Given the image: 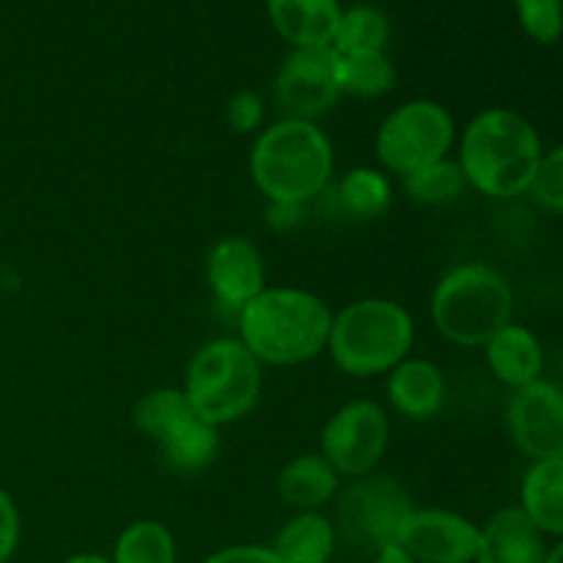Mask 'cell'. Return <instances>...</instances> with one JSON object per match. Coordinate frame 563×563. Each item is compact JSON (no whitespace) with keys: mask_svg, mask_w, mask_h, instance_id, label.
I'll return each instance as SVG.
<instances>
[{"mask_svg":"<svg viewBox=\"0 0 563 563\" xmlns=\"http://www.w3.org/2000/svg\"><path fill=\"white\" fill-rule=\"evenodd\" d=\"M236 339L262 366H300L328 350L333 311L308 289L267 286L236 313Z\"/></svg>","mask_w":563,"mask_h":563,"instance_id":"obj_1","label":"cell"},{"mask_svg":"<svg viewBox=\"0 0 563 563\" xmlns=\"http://www.w3.org/2000/svg\"><path fill=\"white\" fill-rule=\"evenodd\" d=\"M542 141L526 115L487 108L473 115L460 137V163L467 187L489 198H515L531 190L542 163Z\"/></svg>","mask_w":563,"mask_h":563,"instance_id":"obj_2","label":"cell"},{"mask_svg":"<svg viewBox=\"0 0 563 563\" xmlns=\"http://www.w3.org/2000/svg\"><path fill=\"white\" fill-rule=\"evenodd\" d=\"M247 165L253 185L269 203L306 207L328 190L335 154L317 121L278 119L258 132Z\"/></svg>","mask_w":563,"mask_h":563,"instance_id":"obj_3","label":"cell"},{"mask_svg":"<svg viewBox=\"0 0 563 563\" xmlns=\"http://www.w3.org/2000/svg\"><path fill=\"white\" fill-rule=\"evenodd\" d=\"M416 324L401 302L363 297L333 313L328 352L350 377H379L410 357Z\"/></svg>","mask_w":563,"mask_h":563,"instance_id":"obj_4","label":"cell"},{"mask_svg":"<svg viewBox=\"0 0 563 563\" xmlns=\"http://www.w3.org/2000/svg\"><path fill=\"white\" fill-rule=\"evenodd\" d=\"M515 295L498 269L482 262L451 267L432 291V322L456 346H484L511 322Z\"/></svg>","mask_w":563,"mask_h":563,"instance_id":"obj_5","label":"cell"},{"mask_svg":"<svg viewBox=\"0 0 563 563\" xmlns=\"http://www.w3.org/2000/svg\"><path fill=\"white\" fill-rule=\"evenodd\" d=\"M185 396L212 427H225L256 407L262 396V363L240 339L207 341L187 363Z\"/></svg>","mask_w":563,"mask_h":563,"instance_id":"obj_6","label":"cell"},{"mask_svg":"<svg viewBox=\"0 0 563 563\" xmlns=\"http://www.w3.org/2000/svg\"><path fill=\"white\" fill-rule=\"evenodd\" d=\"M132 427L152 440L165 465L179 473L207 471L220 451L218 427L203 421L181 388H154L132 407Z\"/></svg>","mask_w":563,"mask_h":563,"instance_id":"obj_7","label":"cell"},{"mask_svg":"<svg viewBox=\"0 0 563 563\" xmlns=\"http://www.w3.org/2000/svg\"><path fill=\"white\" fill-rule=\"evenodd\" d=\"M412 509L416 506L401 482L368 473L335 495V539L350 553L374 559L379 550L399 544L401 528Z\"/></svg>","mask_w":563,"mask_h":563,"instance_id":"obj_8","label":"cell"},{"mask_svg":"<svg viewBox=\"0 0 563 563\" xmlns=\"http://www.w3.org/2000/svg\"><path fill=\"white\" fill-rule=\"evenodd\" d=\"M456 141L454 115L434 99H410L390 110L374 137L383 170L410 176L451 154Z\"/></svg>","mask_w":563,"mask_h":563,"instance_id":"obj_9","label":"cell"},{"mask_svg":"<svg viewBox=\"0 0 563 563\" xmlns=\"http://www.w3.org/2000/svg\"><path fill=\"white\" fill-rule=\"evenodd\" d=\"M390 443V421L385 407L372 399H357L339 407L322 429L319 454L339 476H368L385 456Z\"/></svg>","mask_w":563,"mask_h":563,"instance_id":"obj_10","label":"cell"},{"mask_svg":"<svg viewBox=\"0 0 563 563\" xmlns=\"http://www.w3.org/2000/svg\"><path fill=\"white\" fill-rule=\"evenodd\" d=\"M280 119L317 121L341 99L339 53L333 47H297L280 64L273 86Z\"/></svg>","mask_w":563,"mask_h":563,"instance_id":"obj_11","label":"cell"},{"mask_svg":"<svg viewBox=\"0 0 563 563\" xmlns=\"http://www.w3.org/2000/svg\"><path fill=\"white\" fill-rule=\"evenodd\" d=\"M506 423L517 449L531 460H561L563 456V388L537 383L517 388L506 410Z\"/></svg>","mask_w":563,"mask_h":563,"instance_id":"obj_12","label":"cell"},{"mask_svg":"<svg viewBox=\"0 0 563 563\" xmlns=\"http://www.w3.org/2000/svg\"><path fill=\"white\" fill-rule=\"evenodd\" d=\"M482 528L449 509H412L399 548L416 563H473Z\"/></svg>","mask_w":563,"mask_h":563,"instance_id":"obj_13","label":"cell"},{"mask_svg":"<svg viewBox=\"0 0 563 563\" xmlns=\"http://www.w3.org/2000/svg\"><path fill=\"white\" fill-rule=\"evenodd\" d=\"M203 273L214 300L236 313L267 289L262 253L245 236H223L214 242L203 262Z\"/></svg>","mask_w":563,"mask_h":563,"instance_id":"obj_14","label":"cell"},{"mask_svg":"<svg viewBox=\"0 0 563 563\" xmlns=\"http://www.w3.org/2000/svg\"><path fill=\"white\" fill-rule=\"evenodd\" d=\"M388 401L410 421H432L445 407V377L438 363L427 357H405L388 372Z\"/></svg>","mask_w":563,"mask_h":563,"instance_id":"obj_15","label":"cell"},{"mask_svg":"<svg viewBox=\"0 0 563 563\" xmlns=\"http://www.w3.org/2000/svg\"><path fill=\"white\" fill-rule=\"evenodd\" d=\"M548 548H544L542 531L528 520L520 506H509L489 517L482 528L476 563H544Z\"/></svg>","mask_w":563,"mask_h":563,"instance_id":"obj_16","label":"cell"},{"mask_svg":"<svg viewBox=\"0 0 563 563\" xmlns=\"http://www.w3.org/2000/svg\"><path fill=\"white\" fill-rule=\"evenodd\" d=\"M269 22L291 47H333L339 0H267Z\"/></svg>","mask_w":563,"mask_h":563,"instance_id":"obj_17","label":"cell"},{"mask_svg":"<svg viewBox=\"0 0 563 563\" xmlns=\"http://www.w3.org/2000/svg\"><path fill=\"white\" fill-rule=\"evenodd\" d=\"M489 372L509 388H526L537 383L544 366V350L537 335L522 324L509 322L487 341Z\"/></svg>","mask_w":563,"mask_h":563,"instance_id":"obj_18","label":"cell"},{"mask_svg":"<svg viewBox=\"0 0 563 563\" xmlns=\"http://www.w3.org/2000/svg\"><path fill=\"white\" fill-rule=\"evenodd\" d=\"M339 478L322 454H300L278 473V495L295 511H322L339 495Z\"/></svg>","mask_w":563,"mask_h":563,"instance_id":"obj_19","label":"cell"},{"mask_svg":"<svg viewBox=\"0 0 563 563\" xmlns=\"http://www.w3.org/2000/svg\"><path fill=\"white\" fill-rule=\"evenodd\" d=\"M335 528L322 511H297L280 526L273 550L284 563H328L335 553Z\"/></svg>","mask_w":563,"mask_h":563,"instance_id":"obj_20","label":"cell"},{"mask_svg":"<svg viewBox=\"0 0 563 563\" xmlns=\"http://www.w3.org/2000/svg\"><path fill=\"white\" fill-rule=\"evenodd\" d=\"M520 509L542 533L563 537V456L533 462L522 478Z\"/></svg>","mask_w":563,"mask_h":563,"instance_id":"obj_21","label":"cell"},{"mask_svg":"<svg viewBox=\"0 0 563 563\" xmlns=\"http://www.w3.org/2000/svg\"><path fill=\"white\" fill-rule=\"evenodd\" d=\"M339 203L346 214L357 220H377L394 203V187L385 170L357 165L346 170L339 181Z\"/></svg>","mask_w":563,"mask_h":563,"instance_id":"obj_22","label":"cell"},{"mask_svg":"<svg viewBox=\"0 0 563 563\" xmlns=\"http://www.w3.org/2000/svg\"><path fill=\"white\" fill-rule=\"evenodd\" d=\"M341 93L357 99H377L394 91L396 66L385 53L339 55Z\"/></svg>","mask_w":563,"mask_h":563,"instance_id":"obj_23","label":"cell"},{"mask_svg":"<svg viewBox=\"0 0 563 563\" xmlns=\"http://www.w3.org/2000/svg\"><path fill=\"white\" fill-rule=\"evenodd\" d=\"M113 563H176V539L163 522L135 520L119 533Z\"/></svg>","mask_w":563,"mask_h":563,"instance_id":"obj_24","label":"cell"},{"mask_svg":"<svg viewBox=\"0 0 563 563\" xmlns=\"http://www.w3.org/2000/svg\"><path fill=\"white\" fill-rule=\"evenodd\" d=\"M390 27L383 11L372 5H352L341 11L339 31H335L333 49L339 55H357V53H385Z\"/></svg>","mask_w":563,"mask_h":563,"instance_id":"obj_25","label":"cell"},{"mask_svg":"<svg viewBox=\"0 0 563 563\" xmlns=\"http://www.w3.org/2000/svg\"><path fill=\"white\" fill-rule=\"evenodd\" d=\"M401 181H405L407 196L418 203H427V207H443V203L456 201L467 187L460 163L451 157L427 165V168L405 176Z\"/></svg>","mask_w":563,"mask_h":563,"instance_id":"obj_26","label":"cell"},{"mask_svg":"<svg viewBox=\"0 0 563 563\" xmlns=\"http://www.w3.org/2000/svg\"><path fill=\"white\" fill-rule=\"evenodd\" d=\"M515 9L533 42L555 44L563 36V0H515Z\"/></svg>","mask_w":563,"mask_h":563,"instance_id":"obj_27","label":"cell"},{"mask_svg":"<svg viewBox=\"0 0 563 563\" xmlns=\"http://www.w3.org/2000/svg\"><path fill=\"white\" fill-rule=\"evenodd\" d=\"M528 192L542 207L553 209V212H563V146L542 154V163H539V170Z\"/></svg>","mask_w":563,"mask_h":563,"instance_id":"obj_28","label":"cell"},{"mask_svg":"<svg viewBox=\"0 0 563 563\" xmlns=\"http://www.w3.org/2000/svg\"><path fill=\"white\" fill-rule=\"evenodd\" d=\"M264 121V99L262 93L251 91H236L234 97L225 104V124H229L231 132L236 135H251V132L262 130Z\"/></svg>","mask_w":563,"mask_h":563,"instance_id":"obj_29","label":"cell"},{"mask_svg":"<svg viewBox=\"0 0 563 563\" xmlns=\"http://www.w3.org/2000/svg\"><path fill=\"white\" fill-rule=\"evenodd\" d=\"M16 544H20V515L9 493L0 489V563L14 555Z\"/></svg>","mask_w":563,"mask_h":563,"instance_id":"obj_30","label":"cell"},{"mask_svg":"<svg viewBox=\"0 0 563 563\" xmlns=\"http://www.w3.org/2000/svg\"><path fill=\"white\" fill-rule=\"evenodd\" d=\"M203 563H284L275 555L273 548L262 544H236V548H223L209 555Z\"/></svg>","mask_w":563,"mask_h":563,"instance_id":"obj_31","label":"cell"},{"mask_svg":"<svg viewBox=\"0 0 563 563\" xmlns=\"http://www.w3.org/2000/svg\"><path fill=\"white\" fill-rule=\"evenodd\" d=\"M372 563H416V561H412L410 555L399 548V544H390V548L379 550V553L374 555Z\"/></svg>","mask_w":563,"mask_h":563,"instance_id":"obj_32","label":"cell"},{"mask_svg":"<svg viewBox=\"0 0 563 563\" xmlns=\"http://www.w3.org/2000/svg\"><path fill=\"white\" fill-rule=\"evenodd\" d=\"M64 563H113V561L104 559V555L99 553H77V555H69Z\"/></svg>","mask_w":563,"mask_h":563,"instance_id":"obj_33","label":"cell"},{"mask_svg":"<svg viewBox=\"0 0 563 563\" xmlns=\"http://www.w3.org/2000/svg\"><path fill=\"white\" fill-rule=\"evenodd\" d=\"M544 563H563V542L555 544L553 550H548V561Z\"/></svg>","mask_w":563,"mask_h":563,"instance_id":"obj_34","label":"cell"}]
</instances>
